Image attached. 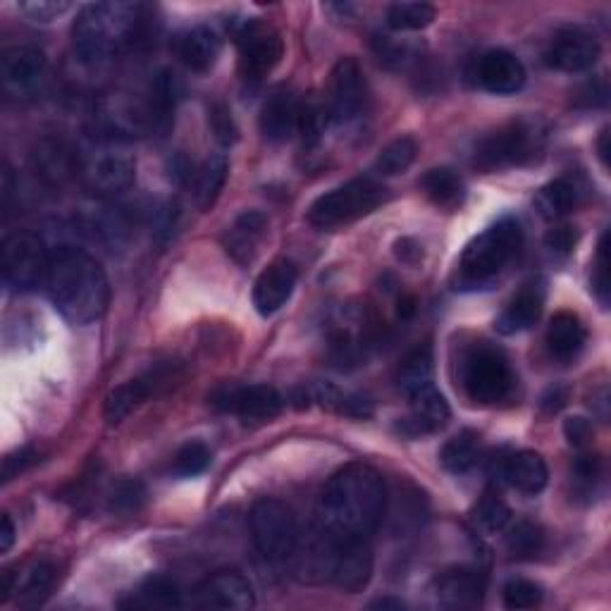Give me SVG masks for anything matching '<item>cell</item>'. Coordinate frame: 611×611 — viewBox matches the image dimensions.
<instances>
[{
    "mask_svg": "<svg viewBox=\"0 0 611 611\" xmlns=\"http://www.w3.org/2000/svg\"><path fill=\"white\" fill-rule=\"evenodd\" d=\"M545 308V284L540 280H533L523 284L521 290L513 294L507 308L501 310L497 318V332L501 334H517L523 330H531L543 316Z\"/></svg>",
    "mask_w": 611,
    "mask_h": 611,
    "instance_id": "24",
    "label": "cell"
},
{
    "mask_svg": "<svg viewBox=\"0 0 611 611\" xmlns=\"http://www.w3.org/2000/svg\"><path fill=\"white\" fill-rule=\"evenodd\" d=\"M211 461H213V454L206 445H203V442H189V445H184L175 454L173 471L182 478H194L206 471Z\"/></svg>",
    "mask_w": 611,
    "mask_h": 611,
    "instance_id": "43",
    "label": "cell"
},
{
    "mask_svg": "<svg viewBox=\"0 0 611 611\" xmlns=\"http://www.w3.org/2000/svg\"><path fill=\"white\" fill-rule=\"evenodd\" d=\"M251 537L258 552L268 561H287L296 552L302 533L294 511L280 499H260L249 517Z\"/></svg>",
    "mask_w": 611,
    "mask_h": 611,
    "instance_id": "8",
    "label": "cell"
},
{
    "mask_svg": "<svg viewBox=\"0 0 611 611\" xmlns=\"http://www.w3.org/2000/svg\"><path fill=\"white\" fill-rule=\"evenodd\" d=\"M34 461H36L34 449H20L15 454H8L3 459V483H10L12 478H17L20 473L27 471Z\"/></svg>",
    "mask_w": 611,
    "mask_h": 611,
    "instance_id": "51",
    "label": "cell"
},
{
    "mask_svg": "<svg viewBox=\"0 0 611 611\" xmlns=\"http://www.w3.org/2000/svg\"><path fill=\"white\" fill-rule=\"evenodd\" d=\"M131 607H153V609H173L182 607V593H179L177 583L167 576H151L143 581L137 593V600Z\"/></svg>",
    "mask_w": 611,
    "mask_h": 611,
    "instance_id": "36",
    "label": "cell"
},
{
    "mask_svg": "<svg viewBox=\"0 0 611 611\" xmlns=\"http://www.w3.org/2000/svg\"><path fill=\"white\" fill-rule=\"evenodd\" d=\"M564 435L571 447L583 449L593 440V425H590V421H585V418H581V416L569 418V421L564 423Z\"/></svg>",
    "mask_w": 611,
    "mask_h": 611,
    "instance_id": "52",
    "label": "cell"
},
{
    "mask_svg": "<svg viewBox=\"0 0 611 611\" xmlns=\"http://www.w3.org/2000/svg\"><path fill=\"white\" fill-rule=\"evenodd\" d=\"M213 406L244 421L266 423L284 409L282 394L268 385H225L213 394Z\"/></svg>",
    "mask_w": 611,
    "mask_h": 611,
    "instance_id": "13",
    "label": "cell"
},
{
    "mask_svg": "<svg viewBox=\"0 0 611 611\" xmlns=\"http://www.w3.org/2000/svg\"><path fill=\"white\" fill-rule=\"evenodd\" d=\"M79 177L96 196L113 199L135 184V161L125 151L103 147L79 161Z\"/></svg>",
    "mask_w": 611,
    "mask_h": 611,
    "instance_id": "10",
    "label": "cell"
},
{
    "mask_svg": "<svg viewBox=\"0 0 611 611\" xmlns=\"http://www.w3.org/2000/svg\"><path fill=\"white\" fill-rule=\"evenodd\" d=\"M567 402H569V390L567 387H552V390H547L540 406H543V411L547 416H555V413L564 409Z\"/></svg>",
    "mask_w": 611,
    "mask_h": 611,
    "instance_id": "54",
    "label": "cell"
},
{
    "mask_svg": "<svg viewBox=\"0 0 611 611\" xmlns=\"http://www.w3.org/2000/svg\"><path fill=\"white\" fill-rule=\"evenodd\" d=\"M194 604L201 609L242 611L256 604L254 588L239 571H218L203 581L194 593Z\"/></svg>",
    "mask_w": 611,
    "mask_h": 611,
    "instance_id": "16",
    "label": "cell"
},
{
    "mask_svg": "<svg viewBox=\"0 0 611 611\" xmlns=\"http://www.w3.org/2000/svg\"><path fill=\"white\" fill-rule=\"evenodd\" d=\"M175 53L179 58V63H182L187 69L203 75V72L213 69L215 63H218V58L222 53V41L211 27L199 24V27H191L177 36Z\"/></svg>",
    "mask_w": 611,
    "mask_h": 611,
    "instance_id": "26",
    "label": "cell"
},
{
    "mask_svg": "<svg viewBox=\"0 0 611 611\" xmlns=\"http://www.w3.org/2000/svg\"><path fill=\"white\" fill-rule=\"evenodd\" d=\"M310 399H314L322 409H328L332 413H342L349 418H370L373 416V404L368 399L358 397V394L342 392L340 387L330 385V382H316L314 387L308 390Z\"/></svg>",
    "mask_w": 611,
    "mask_h": 611,
    "instance_id": "32",
    "label": "cell"
},
{
    "mask_svg": "<svg viewBox=\"0 0 611 611\" xmlns=\"http://www.w3.org/2000/svg\"><path fill=\"white\" fill-rule=\"evenodd\" d=\"M481 435L475 430H461L459 435H454L440 451V461L445 469L454 475H463L475 469V463L481 461Z\"/></svg>",
    "mask_w": 611,
    "mask_h": 611,
    "instance_id": "31",
    "label": "cell"
},
{
    "mask_svg": "<svg viewBox=\"0 0 611 611\" xmlns=\"http://www.w3.org/2000/svg\"><path fill=\"white\" fill-rule=\"evenodd\" d=\"M545 141L547 135L540 123L519 119V123L501 127L478 141L473 151V165L485 173H499L509 170V167L529 165L535 158H540Z\"/></svg>",
    "mask_w": 611,
    "mask_h": 611,
    "instance_id": "6",
    "label": "cell"
},
{
    "mask_svg": "<svg viewBox=\"0 0 611 611\" xmlns=\"http://www.w3.org/2000/svg\"><path fill=\"white\" fill-rule=\"evenodd\" d=\"M600 155H602V163L607 165V131H602V139H600Z\"/></svg>",
    "mask_w": 611,
    "mask_h": 611,
    "instance_id": "59",
    "label": "cell"
},
{
    "mask_svg": "<svg viewBox=\"0 0 611 611\" xmlns=\"http://www.w3.org/2000/svg\"><path fill=\"white\" fill-rule=\"evenodd\" d=\"M600 58V43L595 36L583 27L559 29L547 46L545 60L549 67L561 72H585L590 69Z\"/></svg>",
    "mask_w": 611,
    "mask_h": 611,
    "instance_id": "15",
    "label": "cell"
},
{
    "mask_svg": "<svg viewBox=\"0 0 611 611\" xmlns=\"http://www.w3.org/2000/svg\"><path fill=\"white\" fill-rule=\"evenodd\" d=\"M578 101H583L585 105H604L607 103V84L604 79H597V81H588L578 93Z\"/></svg>",
    "mask_w": 611,
    "mask_h": 611,
    "instance_id": "53",
    "label": "cell"
},
{
    "mask_svg": "<svg viewBox=\"0 0 611 611\" xmlns=\"http://www.w3.org/2000/svg\"><path fill=\"white\" fill-rule=\"evenodd\" d=\"M573 483H576V489L583 495H593L595 493V485L600 483L602 478V461L600 457H595V454H581V457L573 461Z\"/></svg>",
    "mask_w": 611,
    "mask_h": 611,
    "instance_id": "45",
    "label": "cell"
},
{
    "mask_svg": "<svg viewBox=\"0 0 611 611\" xmlns=\"http://www.w3.org/2000/svg\"><path fill=\"white\" fill-rule=\"evenodd\" d=\"M46 287L55 308L75 326L103 318L111 302V284L99 260L75 246L53 251Z\"/></svg>",
    "mask_w": 611,
    "mask_h": 611,
    "instance_id": "2",
    "label": "cell"
},
{
    "mask_svg": "<svg viewBox=\"0 0 611 611\" xmlns=\"http://www.w3.org/2000/svg\"><path fill=\"white\" fill-rule=\"evenodd\" d=\"M46 75V55L36 46H10L0 58V81L10 96H29Z\"/></svg>",
    "mask_w": 611,
    "mask_h": 611,
    "instance_id": "14",
    "label": "cell"
},
{
    "mask_svg": "<svg viewBox=\"0 0 611 611\" xmlns=\"http://www.w3.org/2000/svg\"><path fill=\"white\" fill-rule=\"evenodd\" d=\"M593 290L595 294L600 296V302L607 304V294H609V260H607V234L602 237L600 242V251H597V270L593 278Z\"/></svg>",
    "mask_w": 611,
    "mask_h": 611,
    "instance_id": "50",
    "label": "cell"
},
{
    "mask_svg": "<svg viewBox=\"0 0 611 611\" xmlns=\"http://www.w3.org/2000/svg\"><path fill=\"white\" fill-rule=\"evenodd\" d=\"M20 10L31 22L46 24V22L63 17L65 12L72 10V3H65V0H29V3H20Z\"/></svg>",
    "mask_w": 611,
    "mask_h": 611,
    "instance_id": "47",
    "label": "cell"
},
{
    "mask_svg": "<svg viewBox=\"0 0 611 611\" xmlns=\"http://www.w3.org/2000/svg\"><path fill=\"white\" fill-rule=\"evenodd\" d=\"M55 578H58V569L51 564V561H36L17 588L20 602L24 607L41 604L48 597V593L53 590Z\"/></svg>",
    "mask_w": 611,
    "mask_h": 611,
    "instance_id": "34",
    "label": "cell"
},
{
    "mask_svg": "<svg viewBox=\"0 0 611 611\" xmlns=\"http://www.w3.org/2000/svg\"><path fill=\"white\" fill-rule=\"evenodd\" d=\"M578 244V230L571 225H559L555 230H549L545 237V249L555 258H567Z\"/></svg>",
    "mask_w": 611,
    "mask_h": 611,
    "instance_id": "48",
    "label": "cell"
},
{
    "mask_svg": "<svg viewBox=\"0 0 611 611\" xmlns=\"http://www.w3.org/2000/svg\"><path fill=\"white\" fill-rule=\"evenodd\" d=\"M211 123H213V129H215V137H218L225 147L227 143H232L237 141V127L232 123V113L227 111L225 105H215L213 111H211Z\"/></svg>",
    "mask_w": 611,
    "mask_h": 611,
    "instance_id": "49",
    "label": "cell"
},
{
    "mask_svg": "<svg viewBox=\"0 0 611 611\" xmlns=\"http://www.w3.org/2000/svg\"><path fill=\"white\" fill-rule=\"evenodd\" d=\"M260 131L272 143L290 141L298 135V101L290 93H275L260 111Z\"/></svg>",
    "mask_w": 611,
    "mask_h": 611,
    "instance_id": "28",
    "label": "cell"
},
{
    "mask_svg": "<svg viewBox=\"0 0 611 611\" xmlns=\"http://www.w3.org/2000/svg\"><path fill=\"white\" fill-rule=\"evenodd\" d=\"M507 549L513 559H535L545 549V533L540 525L521 521L509 531Z\"/></svg>",
    "mask_w": 611,
    "mask_h": 611,
    "instance_id": "40",
    "label": "cell"
},
{
    "mask_svg": "<svg viewBox=\"0 0 611 611\" xmlns=\"http://www.w3.org/2000/svg\"><path fill=\"white\" fill-rule=\"evenodd\" d=\"M459 382L471 402L497 406L511 399L519 380L507 354L499 346L473 342L459 358Z\"/></svg>",
    "mask_w": 611,
    "mask_h": 611,
    "instance_id": "5",
    "label": "cell"
},
{
    "mask_svg": "<svg viewBox=\"0 0 611 611\" xmlns=\"http://www.w3.org/2000/svg\"><path fill=\"white\" fill-rule=\"evenodd\" d=\"M397 310H399V318L402 320L413 318V314H416V298L413 296H402Z\"/></svg>",
    "mask_w": 611,
    "mask_h": 611,
    "instance_id": "57",
    "label": "cell"
},
{
    "mask_svg": "<svg viewBox=\"0 0 611 611\" xmlns=\"http://www.w3.org/2000/svg\"><path fill=\"white\" fill-rule=\"evenodd\" d=\"M165 382H167V370L155 368L147 375H141L137 380H129V382H125V385L115 387L105 397V406H103L105 421L111 425L123 423L131 411L139 409V406L147 402L155 390L163 387Z\"/></svg>",
    "mask_w": 611,
    "mask_h": 611,
    "instance_id": "22",
    "label": "cell"
},
{
    "mask_svg": "<svg viewBox=\"0 0 611 611\" xmlns=\"http://www.w3.org/2000/svg\"><path fill=\"white\" fill-rule=\"evenodd\" d=\"M268 237V218L258 211H246L227 227L222 237L225 251L239 266H249L258 256V251Z\"/></svg>",
    "mask_w": 611,
    "mask_h": 611,
    "instance_id": "23",
    "label": "cell"
},
{
    "mask_svg": "<svg viewBox=\"0 0 611 611\" xmlns=\"http://www.w3.org/2000/svg\"><path fill=\"white\" fill-rule=\"evenodd\" d=\"M435 8L428 3H394L387 10V27L392 31H421L435 20Z\"/></svg>",
    "mask_w": 611,
    "mask_h": 611,
    "instance_id": "39",
    "label": "cell"
},
{
    "mask_svg": "<svg viewBox=\"0 0 611 611\" xmlns=\"http://www.w3.org/2000/svg\"><path fill=\"white\" fill-rule=\"evenodd\" d=\"M390 199L387 189L370 177H356L338 189L328 191L314 201L308 208V222L320 227V230H332V227L349 225L364 215L373 213Z\"/></svg>",
    "mask_w": 611,
    "mask_h": 611,
    "instance_id": "7",
    "label": "cell"
},
{
    "mask_svg": "<svg viewBox=\"0 0 611 611\" xmlns=\"http://www.w3.org/2000/svg\"><path fill=\"white\" fill-rule=\"evenodd\" d=\"M497 471L501 475V481L511 485L513 489H519L523 495H540L549 481L545 459L540 454L529 449L509 454V457L499 461Z\"/></svg>",
    "mask_w": 611,
    "mask_h": 611,
    "instance_id": "25",
    "label": "cell"
},
{
    "mask_svg": "<svg viewBox=\"0 0 611 611\" xmlns=\"http://www.w3.org/2000/svg\"><path fill=\"white\" fill-rule=\"evenodd\" d=\"M328 105H322L318 99H308L298 103V135L304 137L306 147H316V143L326 135L328 127Z\"/></svg>",
    "mask_w": 611,
    "mask_h": 611,
    "instance_id": "42",
    "label": "cell"
},
{
    "mask_svg": "<svg viewBox=\"0 0 611 611\" xmlns=\"http://www.w3.org/2000/svg\"><path fill=\"white\" fill-rule=\"evenodd\" d=\"M421 187L433 206L442 211H457L466 199L463 177L451 167H435L421 179Z\"/></svg>",
    "mask_w": 611,
    "mask_h": 611,
    "instance_id": "30",
    "label": "cell"
},
{
    "mask_svg": "<svg viewBox=\"0 0 611 611\" xmlns=\"http://www.w3.org/2000/svg\"><path fill=\"white\" fill-rule=\"evenodd\" d=\"M523 246V230L519 220L501 218L483 234H478L466 246L459 260V284L461 290L489 284L509 268V263L519 256Z\"/></svg>",
    "mask_w": 611,
    "mask_h": 611,
    "instance_id": "4",
    "label": "cell"
},
{
    "mask_svg": "<svg viewBox=\"0 0 611 611\" xmlns=\"http://www.w3.org/2000/svg\"><path fill=\"white\" fill-rule=\"evenodd\" d=\"M143 497H147V493H143L141 483H137V481L117 483L111 493V511H119V513L137 511L141 507Z\"/></svg>",
    "mask_w": 611,
    "mask_h": 611,
    "instance_id": "46",
    "label": "cell"
},
{
    "mask_svg": "<svg viewBox=\"0 0 611 611\" xmlns=\"http://www.w3.org/2000/svg\"><path fill=\"white\" fill-rule=\"evenodd\" d=\"M387 509L382 475L364 463H352L330 478L322 489L318 525L342 540H368Z\"/></svg>",
    "mask_w": 611,
    "mask_h": 611,
    "instance_id": "1",
    "label": "cell"
},
{
    "mask_svg": "<svg viewBox=\"0 0 611 611\" xmlns=\"http://www.w3.org/2000/svg\"><path fill=\"white\" fill-rule=\"evenodd\" d=\"M370 101L368 81L354 58H342L330 75L328 113L334 123H354L366 113Z\"/></svg>",
    "mask_w": 611,
    "mask_h": 611,
    "instance_id": "12",
    "label": "cell"
},
{
    "mask_svg": "<svg viewBox=\"0 0 611 611\" xmlns=\"http://www.w3.org/2000/svg\"><path fill=\"white\" fill-rule=\"evenodd\" d=\"M12 545H15V525H12L10 517H3V531H0V552L8 555Z\"/></svg>",
    "mask_w": 611,
    "mask_h": 611,
    "instance_id": "55",
    "label": "cell"
},
{
    "mask_svg": "<svg viewBox=\"0 0 611 611\" xmlns=\"http://www.w3.org/2000/svg\"><path fill=\"white\" fill-rule=\"evenodd\" d=\"M298 280V270L292 260L278 258L260 272V278L254 284V306L263 318L272 314L290 302L294 294V287Z\"/></svg>",
    "mask_w": 611,
    "mask_h": 611,
    "instance_id": "18",
    "label": "cell"
},
{
    "mask_svg": "<svg viewBox=\"0 0 611 611\" xmlns=\"http://www.w3.org/2000/svg\"><path fill=\"white\" fill-rule=\"evenodd\" d=\"M51 254L31 232H15L3 242V278L15 292H31L46 284Z\"/></svg>",
    "mask_w": 611,
    "mask_h": 611,
    "instance_id": "9",
    "label": "cell"
},
{
    "mask_svg": "<svg viewBox=\"0 0 611 611\" xmlns=\"http://www.w3.org/2000/svg\"><path fill=\"white\" fill-rule=\"evenodd\" d=\"M397 256L402 260H418L421 258V246H418L416 242H411V239H402V242H397Z\"/></svg>",
    "mask_w": 611,
    "mask_h": 611,
    "instance_id": "56",
    "label": "cell"
},
{
    "mask_svg": "<svg viewBox=\"0 0 611 611\" xmlns=\"http://www.w3.org/2000/svg\"><path fill=\"white\" fill-rule=\"evenodd\" d=\"M227 179L225 153H213L194 173V201L201 211H208L218 201Z\"/></svg>",
    "mask_w": 611,
    "mask_h": 611,
    "instance_id": "33",
    "label": "cell"
},
{
    "mask_svg": "<svg viewBox=\"0 0 611 611\" xmlns=\"http://www.w3.org/2000/svg\"><path fill=\"white\" fill-rule=\"evenodd\" d=\"M143 8L137 3H91L79 10L72 46L84 65H105L141 34Z\"/></svg>",
    "mask_w": 611,
    "mask_h": 611,
    "instance_id": "3",
    "label": "cell"
},
{
    "mask_svg": "<svg viewBox=\"0 0 611 611\" xmlns=\"http://www.w3.org/2000/svg\"><path fill=\"white\" fill-rule=\"evenodd\" d=\"M406 397H409V404H411V418L409 421H404V425H402L406 435H411V437L430 435V433H437V430H442L449 423V416H451L449 404L437 392L433 382L409 392Z\"/></svg>",
    "mask_w": 611,
    "mask_h": 611,
    "instance_id": "20",
    "label": "cell"
},
{
    "mask_svg": "<svg viewBox=\"0 0 611 611\" xmlns=\"http://www.w3.org/2000/svg\"><path fill=\"white\" fill-rule=\"evenodd\" d=\"M36 165H39L41 175L51 179V182H63L75 170L79 175V161L72 158V151L65 149L60 141L43 143L41 151L36 153Z\"/></svg>",
    "mask_w": 611,
    "mask_h": 611,
    "instance_id": "35",
    "label": "cell"
},
{
    "mask_svg": "<svg viewBox=\"0 0 611 611\" xmlns=\"http://www.w3.org/2000/svg\"><path fill=\"white\" fill-rule=\"evenodd\" d=\"M511 521V509L497 495H485L473 509L475 529L485 535L501 533Z\"/></svg>",
    "mask_w": 611,
    "mask_h": 611,
    "instance_id": "41",
    "label": "cell"
},
{
    "mask_svg": "<svg viewBox=\"0 0 611 611\" xmlns=\"http://www.w3.org/2000/svg\"><path fill=\"white\" fill-rule=\"evenodd\" d=\"M430 382H433V354H430L428 346H418L411 354H406L399 366V387L404 394H409L418 387L430 385Z\"/></svg>",
    "mask_w": 611,
    "mask_h": 611,
    "instance_id": "37",
    "label": "cell"
},
{
    "mask_svg": "<svg viewBox=\"0 0 611 611\" xmlns=\"http://www.w3.org/2000/svg\"><path fill=\"white\" fill-rule=\"evenodd\" d=\"M478 81L489 93H517L525 84V67L513 53L505 51V48H495V51H487L478 63Z\"/></svg>",
    "mask_w": 611,
    "mask_h": 611,
    "instance_id": "21",
    "label": "cell"
},
{
    "mask_svg": "<svg viewBox=\"0 0 611 611\" xmlns=\"http://www.w3.org/2000/svg\"><path fill=\"white\" fill-rule=\"evenodd\" d=\"M373 576V552L368 540H342L338 537L330 581L344 593H361Z\"/></svg>",
    "mask_w": 611,
    "mask_h": 611,
    "instance_id": "17",
    "label": "cell"
},
{
    "mask_svg": "<svg viewBox=\"0 0 611 611\" xmlns=\"http://www.w3.org/2000/svg\"><path fill=\"white\" fill-rule=\"evenodd\" d=\"M370 607H373V609H404V602L402 600H390V597H385V600H375Z\"/></svg>",
    "mask_w": 611,
    "mask_h": 611,
    "instance_id": "58",
    "label": "cell"
},
{
    "mask_svg": "<svg viewBox=\"0 0 611 611\" xmlns=\"http://www.w3.org/2000/svg\"><path fill=\"white\" fill-rule=\"evenodd\" d=\"M418 147L411 137H399L394 139L392 143H387L385 149L380 151L378 161H375V170L382 177H394L409 170L416 161Z\"/></svg>",
    "mask_w": 611,
    "mask_h": 611,
    "instance_id": "38",
    "label": "cell"
},
{
    "mask_svg": "<svg viewBox=\"0 0 611 611\" xmlns=\"http://www.w3.org/2000/svg\"><path fill=\"white\" fill-rule=\"evenodd\" d=\"M501 600H505L507 609H513V611L535 609L543 602V588L533 581L513 578L505 585V590H501Z\"/></svg>",
    "mask_w": 611,
    "mask_h": 611,
    "instance_id": "44",
    "label": "cell"
},
{
    "mask_svg": "<svg viewBox=\"0 0 611 611\" xmlns=\"http://www.w3.org/2000/svg\"><path fill=\"white\" fill-rule=\"evenodd\" d=\"M440 604L451 609H473L483 602L485 576L471 567H454L442 571L435 581Z\"/></svg>",
    "mask_w": 611,
    "mask_h": 611,
    "instance_id": "19",
    "label": "cell"
},
{
    "mask_svg": "<svg viewBox=\"0 0 611 611\" xmlns=\"http://www.w3.org/2000/svg\"><path fill=\"white\" fill-rule=\"evenodd\" d=\"M585 342H588V330H585L583 320L571 314V310H561L552 318L547 328V349L552 354V358L561 364H569L576 358Z\"/></svg>",
    "mask_w": 611,
    "mask_h": 611,
    "instance_id": "27",
    "label": "cell"
},
{
    "mask_svg": "<svg viewBox=\"0 0 611 611\" xmlns=\"http://www.w3.org/2000/svg\"><path fill=\"white\" fill-rule=\"evenodd\" d=\"M232 34L239 46V58H242V69L246 79L266 77L268 72L280 65L284 55V43L270 24L242 20L232 29Z\"/></svg>",
    "mask_w": 611,
    "mask_h": 611,
    "instance_id": "11",
    "label": "cell"
},
{
    "mask_svg": "<svg viewBox=\"0 0 611 611\" xmlns=\"http://www.w3.org/2000/svg\"><path fill=\"white\" fill-rule=\"evenodd\" d=\"M583 199V189L573 177H559L555 182L545 184L535 196V208L540 211L543 218L557 220L564 218Z\"/></svg>",
    "mask_w": 611,
    "mask_h": 611,
    "instance_id": "29",
    "label": "cell"
}]
</instances>
